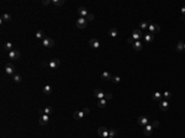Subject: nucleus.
Returning <instances> with one entry per match:
<instances>
[{
  "label": "nucleus",
  "mask_w": 185,
  "mask_h": 138,
  "mask_svg": "<svg viewBox=\"0 0 185 138\" xmlns=\"http://www.w3.org/2000/svg\"><path fill=\"white\" fill-rule=\"evenodd\" d=\"M5 73L7 75H15V66L12 63H7L5 66Z\"/></svg>",
  "instance_id": "obj_1"
},
{
  "label": "nucleus",
  "mask_w": 185,
  "mask_h": 138,
  "mask_svg": "<svg viewBox=\"0 0 185 138\" xmlns=\"http://www.w3.org/2000/svg\"><path fill=\"white\" fill-rule=\"evenodd\" d=\"M42 44L43 47H47V48H51L54 46V41L51 38V37H46L44 39H42Z\"/></svg>",
  "instance_id": "obj_2"
},
{
  "label": "nucleus",
  "mask_w": 185,
  "mask_h": 138,
  "mask_svg": "<svg viewBox=\"0 0 185 138\" xmlns=\"http://www.w3.org/2000/svg\"><path fill=\"white\" fill-rule=\"evenodd\" d=\"M48 121H49L48 115H44V113L39 115V117H38V123H39L41 126H46V125L48 123Z\"/></svg>",
  "instance_id": "obj_3"
},
{
  "label": "nucleus",
  "mask_w": 185,
  "mask_h": 138,
  "mask_svg": "<svg viewBox=\"0 0 185 138\" xmlns=\"http://www.w3.org/2000/svg\"><path fill=\"white\" fill-rule=\"evenodd\" d=\"M59 66H61V61L57 59V58H53V59H51L48 62V67L51 69H56V68H58Z\"/></svg>",
  "instance_id": "obj_4"
},
{
  "label": "nucleus",
  "mask_w": 185,
  "mask_h": 138,
  "mask_svg": "<svg viewBox=\"0 0 185 138\" xmlns=\"http://www.w3.org/2000/svg\"><path fill=\"white\" fill-rule=\"evenodd\" d=\"M86 24H88V21H86V19H84V17H79V19L76 20V27H79L80 30L85 29V27H86Z\"/></svg>",
  "instance_id": "obj_5"
},
{
  "label": "nucleus",
  "mask_w": 185,
  "mask_h": 138,
  "mask_svg": "<svg viewBox=\"0 0 185 138\" xmlns=\"http://www.w3.org/2000/svg\"><path fill=\"white\" fill-rule=\"evenodd\" d=\"M20 52L17 51V49H12L11 52H9V58L10 59H12V61H16V59H19L20 58Z\"/></svg>",
  "instance_id": "obj_6"
},
{
  "label": "nucleus",
  "mask_w": 185,
  "mask_h": 138,
  "mask_svg": "<svg viewBox=\"0 0 185 138\" xmlns=\"http://www.w3.org/2000/svg\"><path fill=\"white\" fill-rule=\"evenodd\" d=\"M148 30L150 31V34H154V32H159V31H160V27H159V25H158V24L150 22V24H149Z\"/></svg>",
  "instance_id": "obj_7"
},
{
  "label": "nucleus",
  "mask_w": 185,
  "mask_h": 138,
  "mask_svg": "<svg viewBox=\"0 0 185 138\" xmlns=\"http://www.w3.org/2000/svg\"><path fill=\"white\" fill-rule=\"evenodd\" d=\"M98 135H99L100 137L108 138V137H109V130H108V128H105V127H100V128L98 130Z\"/></svg>",
  "instance_id": "obj_8"
},
{
  "label": "nucleus",
  "mask_w": 185,
  "mask_h": 138,
  "mask_svg": "<svg viewBox=\"0 0 185 138\" xmlns=\"http://www.w3.org/2000/svg\"><path fill=\"white\" fill-rule=\"evenodd\" d=\"M137 122H138L140 126L145 127V126H147L148 125V117H146V116H140L138 120H137Z\"/></svg>",
  "instance_id": "obj_9"
},
{
  "label": "nucleus",
  "mask_w": 185,
  "mask_h": 138,
  "mask_svg": "<svg viewBox=\"0 0 185 138\" xmlns=\"http://www.w3.org/2000/svg\"><path fill=\"white\" fill-rule=\"evenodd\" d=\"M78 14L80 15V17H84V19H86V16L89 15V12H88V10L84 7V6H80L79 9H78Z\"/></svg>",
  "instance_id": "obj_10"
},
{
  "label": "nucleus",
  "mask_w": 185,
  "mask_h": 138,
  "mask_svg": "<svg viewBox=\"0 0 185 138\" xmlns=\"http://www.w3.org/2000/svg\"><path fill=\"white\" fill-rule=\"evenodd\" d=\"M141 37H142V31H141V30L136 29V30H133V31H132V38H133V39L138 41Z\"/></svg>",
  "instance_id": "obj_11"
},
{
  "label": "nucleus",
  "mask_w": 185,
  "mask_h": 138,
  "mask_svg": "<svg viewBox=\"0 0 185 138\" xmlns=\"http://www.w3.org/2000/svg\"><path fill=\"white\" fill-rule=\"evenodd\" d=\"M89 44H90V47H93V48H95V49H98V48L100 47V42H99L96 38H91V39L89 41Z\"/></svg>",
  "instance_id": "obj_12"
},
{
  "label": "nucleus",
  "mask_w": 185,
  "mask_h": 138,
  "mask_svg": "<svg viewBox=\"0 0 185 138\" xmlns=\"http://www.w3.org/2000/svg\"><path fill=\"white\" fill-rule=\"evenodd\" d=\"M94 96H96V99H105V93H103L100 89H95L94 90Z\"/></svg>",
  "instance_id": "obj_13"
},
{
  "label": "nucleus",
  "mask_w": 185,
  "mask_h": 138,
  "mask_svg": "<svg viewBox=\"0 0 185 138\" xmlns=\"http://www.w3.org/2000/svg\"><path fill=\"white\" fill-rule=\"evenodd\" d=\"M159 107H160V110H162V111H167V110H168V107H169V103H168V100H162V101H159Z\"/></svg>",
  "instance_id": "obj_14"
},
{
  "label": "nucleus",
  "mask_w": 185,
  "mask_h": 138,
  "mask_svg": "<svg viewBox=\"0 0 185 138\" xmlns=\"http://www.w3.org/2000/svg\"><path fill=\"white\" fill-rule=\"evenodd\" d=\"M153 127H152V125H149L148 123L147 126H145V130H143V133L146 135V136H150L152 135V132H153Z\"/></svg>",
  "instance_id": "obj_15"
},
{
  "label": "nucleus",
  "mask_w": 185,
  "mask_h": 138,
  "mask_svg": "<svg viewBox=\"0 0 185 138\" xmlns=\"http://www.w3.org/2000/svg\"><path fill=\"white\" fill-rule=\"evenodd\" d=\"M84 116H85V113L83 111H75V112H73V118H75V120H81V118H84Z\"/></svg>",
  "instance_id": "obj_16"
},
{
  "label": "nucleus",
  "mask_w": 185,
  "mask_h": 138,
  "mask_svg": "<svg viewBox=\"0 0 185 138\" xmlns=\"http://www.w3.org/2000/svg\"><path fill=\"white\" fill-rule=\"evenodd\" d=\"M132 46H133V49H136V51H141L143 48V43L141 41H135V43Z\"/></svg>",
  "instance_id": "obj_17"
},
{
  "label": "nucleus",
  "mask_w": 185,
  "mask_h": 138,
  "mask_svg": "<svg viewBox=\"0 0 185 138\" xmlns=\"http://www.w3.org/2000/svg\"><path fill=\"white\" fill-rule=\"evenodd\" d=\"M162 96H163V95H162L159 91H155V93L152 94V99L155 100V101H162Z\"/></svg>",
  "instance_id": "obj_18"
},
{
  "label": "nucleus",
  "mask_w": 185,
  "mask_h": 138,
  "mask_svg": "<svg viewBox=\"0 0 185 138\" xmlns=\"http://www.w3.org/2000/svg\"><path fill=\"white\" fill-rule=\"evenodd\" d=\"M101 79H103V80H111L112 76H111V74L109 71H104V73L101 74Z\"/></svg>",
  "instance_id": "obj_19"
},
{
  "label": "nucleus",
  "mask_w": 185,
  "mask_h": 138,
  "mask_svg": "<svg viewBox=\"0 0 185 138\" xmlns=\"http://www.w3.org/2000/svg\"><path fill=\"white\" fill-rule=\"evenodd\" d=\"M154 39V34H145V41L147 42V43H150Z\"/></svg>",
  "instance_id": "obj_20"
},
{
  "label": "nucleus",
  "mask_w": 185,
  "mask_h": 138,
  "mask_svg": "<svg viewBox=\"0 0 185 138\" xmlns=\"http://www.w3.org/2000/svg\"><path fill=\"white\" fill-rule=\"evenodd\" d=\"M178 52H182V51H184V42L183 41H179L178 42V44H177V48H175Z\"/></svg>",
  "instance_id": "obj_21"
},
{
  "label": "nucleus",
  "mask_w": 185,
  "mask_h": 138,
  "mask_svg": "<svg viewBox=\"0 0 185 138\" xmlns=\"http://www.w3.org/2000/svg\"><path fill=\"white\" fill-rule=\"evenodd\" d=\"M51 93H52V86H51V85H46V86L43 88V94L49 95Z\"/></svg>",
  "instance_id": "obj_22"
},
{
  "label": "nucleus",
  "mask_w": 185,
  "mask_h": 138,
  "mask_svg": "<svg viewBox=\"0 0 185 138\" xmlns=\"http://www.w3.org/2000/svg\"><path fill=\"white\" fill-rule=\"evenodd\" d=\"M53 112V107L52 106H47V107H44V110L42 111V113H44V115H49V113H52Z\"/></svg>",
  "instance_id": "obj_23"
},
{
  "label": "nucleus",
  "mask_w": 185,
  "mask_h": 138,
  "mask_svg": "<svg viewBox=\"0 0 185 138\" xmlns=\"http://www.w3.org/2000/svg\"><path fill=\"white\" fill-rule=\"evenodd\" d=\"M109 34H110V37H112V38H115L117 34H118V31H117V29H111L110 30V32H109Z\"/></svg>",
  "instance_id": "obj_24"
},
{
  "label": "nucleus",
  "mask_w": 185,
  "mask_h": 138,
  "mask_svg": "<svg viewBox=\"0 0 185 138\" xmlns=\"http://www.w3.org/2000/svg\"><path fill=\"white\" fill-rule=\"evenodd\" d=\"M4 49L11 52V51H12V43H11V42H6V43L4 44Z\"/></svg>",
  "instance_id": "obj_25"
},
{
  "label": "nucleus",
  "mask_w": 185,
  "mask_h": 138,
  "mask_svg": "<svg viewBox=\"0 0 185 138\" xmlns=\"http://www.w3.org/2000/svg\"><path fill=\"white\" fill-rule=\"evenodd\" d=\"M35 36H36L37 39H44V38H46V37H44V34H43V32H42L41 30H38V31L36 32V34H35Z\"/></svg>",
  "instance_id": "obj_26"
},
{
  "label": "nucleus",
  "mask_w": 185,
  "mask_h": 138,
  "mask_svg": "<svg viewBox=\"0 0 185 138\" xmlns=\"http://www.w3.org/2000/svg\"><path fill=\"white\" fill-rule=\"evenodd\" d=\"M140 27H141V30H148L149 24H148L147 21H142V22L140 24Z\"/></svg>",
  "instance_id": "obj_27"
},
{
  "label": "nucleus",
  "mask_w": 185,
  "mask_h": 138,
  "mask_svg": "<svg viewBox=\"0 0 185 138\" xmlns=\"http://www.w3.org/2000/svg\"><path fill=\"white\" fill-rule=\"evenodd\" d=\"M52 4L54 6H62L64 4V0H52Z\"/></svg>",
  "instance_id": "obj_28"
},
{
  "label": "nucleus",
  "mask_w": 185,
  "mask_h": 138,
  "mask_svg": "<svg viewBox=\"0 0 185 138\" xmlns=\"http://www.w3.org/2000/svg\"><path fill=\"white\" fill-rule=\"evenodd\" d=\"M162 95H163L164 100H168V99H170V98H172V93H170V91H168V90H165Z\"/></svg>",
  "instance_id": "obj_29"
},
{
  "label": "nucleus",
  "mask_w": 185,
  "mask_h": 138,
  "mask_svg": "<svg viewBox=\"0 0 185 138\" xmlns=\"http://www.w3.org/2000/svg\"><path fill=\"white\" fill-rule=\"evenodd\" d=\"M11 20V16L9 14H2L1 16V21H10Z\"/></svg>",
  "instance_id": "obj_30"
},
{
  "label": "nucleus",
  "mask_w": 185,
  "mask_h": 138,
  "mask_svg": "<svg viewBox=\"0 0 185 138\" xmlns=\"http://www.w3.org/2000/svg\"><path fill=\"white\" fill-rule=\"evenodd\" d=\"M12 80H14L15 83H20L22 79H21V75H19V74H15V75H12Z\"/></svg>",
  "instance_id": "obj_31"
},
{
  "label": "nucleus",
  "mask_w": 185,
  "mask_h": 138,
  "mask_svg": "<svg viewBox=\"0 0 185 138\" xmlns=\"http://www.w3.org/2000/svg\"><path fill=\"white\" fill-rule=\"evenodd\" d=\"M98 106H99L100 108L105 107V106H106V100H105V99H101V100H99V103H98Z\"/></svg>",
  "instance_id": "obj_32"
},
{
  "label": "nucleus",
  "mask_w": 185,
  "mask_h": 138,
  "mask_svg": "<svg viewBox=\"0 0 185 138\" xmlns=\"http://www.w3.org/2000/svg\"><path fill=\"white\" fill-rule=\"evenodd\" d=\"M111 80H112L115 84H118V83L121 81V78H120V76H117V75H115V76H112V79H111Z\"/></svg>",
  "instance_id": "obj_33"
},
{
  "label": "nucleus",
  "mask_w": 185,
  "mask_h": 138,
  "mask_svg": "<svg viewBox=\"0 0 185 138\" xmlns=\"http://www.w3.org/2000/svg\"><path fill=\"white\" fill-rule=\"evenodd\" d=\"M116 133H117V132H116L115 130H109V136H110V137H115Z\"/></svg>",
  "instance_id": "obj_34"
},
{
  "label": "nucleus",
  "mask_w": 185,
  "mask_h": 138,
  "mask_svg": "<svg viewBox=\"0 0 185 138\" xmlns=\"http://www.w3.org/2000/svg\"><path fill=\"white\" fill-rule=\"evenodd\" d=\"M112 99V94L111 93H105V100H110Z\"/></svg>",
  "instance_id": "obj_35"
},
{
  "label": "nucleus",
  "mask_w": 185,
  "mask_h": 138,
  "mask_svg": "<svg viewBox=\"0 0 185 138\" xmlns=\"http://www.w3.org/2000/svg\"><path fill=\"white\" fill-rule=\"evenodd\" d=\"M93 20H94V15L93 14H89L86 16V21H93Z\"/></svg>",
  "instance_id": "obj_36"
},
{
  "label": "nucleus",
  "mask_w": 185,
  "mask_h": 138,
  "mask_svg": "<svg viewBox=\"0 0 185 138\" xmlns=\"http://www.w3.org/2000/svg\"><path fill=\"white\" fill-rule=\"evenodd\" d=\"M150 125H152V127H153V128H157V127L159 126V122H158V121H153Z\"/></svg>",
  "instance_id": "obj_37"
},
{
  "label": "nucleus",
  "mask_w": 185,
  "mask_h": 138,
  "mask_svg": "<svg viewBox=\"0 0 185 138\" xmlns=\"http://www.w3.org/2000/svg\"><path fill=\"white\" fill-rule=\"evenodd\" d=\"M81 111H83V112H84L85 115H88V113L90 112V108H89V107H84V108H83Z\"/></svg>",
  "instance_id": "obj_38"
},
{
  "label": "nucleus",
  "mask_w": 185,
  "mask_h": 138,
  "mask_svg": "<svg viewBox=\"0 0 185 138\" xmlns=\"http://www.w3.org/2000/svg\"><path fill=\"white\" fill-rule=\"evenodd\" d=\"M42 4H43V5H49V4H52V1H51V0H43Z\"/></svg>",
  "instance_id": "obj_39"
},
{
  "label": "nucleus",
  "mask_w": 185,
  "mask_h": 138,
  "mask_svg": "<svg viewBox=\"0 0 185 138\" xmlns=\"http://www.w3.org/2000/svg\"><path fill=\"white\" fill-rule=\"evenodd\" d=\"M127 42H128V43H132V44H133V43H135V39H133L132 37H130V38L127 39Z\"/></svg>",
  "instance_id": "obj_40"
},
{
  "label": "nucleus",
  "mask_w": 185,
  "mask_h": 138,
  "mask_svg": "<svg viewBox=\"0 0 185 138\" xmlns=\"http://www.w3.org/2000/svg\"><path fill=\"white\" fill-rule=\"evenodd\" d=\"M182 12H183V14H185V6H184V7H182Z\"/></svg>",
  "instance_id": "obj_41"
},
{
  "label": "nucleus",
  "mask_w": 185,
  "mask_h": 138,
  "mask_svg": "<svg viewBox=\"0 0 185 138\" xmlns=\"http://www.w3.org/2000/svg\"><path fill=\"white\" fill-rule=\"evenodd\" d=\"M108 138H115V137H110V136H109V137H108Z\"/></svg>",
  "instance_id": "obj_42"
},
{
  "label": "nucleus",
  "mask_w": 185,
  "mask_h": 138,
  "mask_svg": "<svg viewBox=\"0 0 185 138\" xmlns=\"http://www.w3.org/2000/svg\"><path fill=\"white\" fill-rule=\"evenodd\" d=\"M184 49H185V42H184Z\"/></svg>",
  "instance_id": "obj_43"
},
{
  "label": "nucleus",
  "mask_w": 185,
  "mask_h": 138,
  "mask_svg": "<svg viewBox=\"0 0 185 138\" xmlns=\"http://www.w3.org/2000/svg\"><path fill=\"white\" fill-rule=\"evenodd\" d=\"M184 20H185V16H184Z\"/></svg>",
  "instance_id": "obj_44"
}]
</instances>
